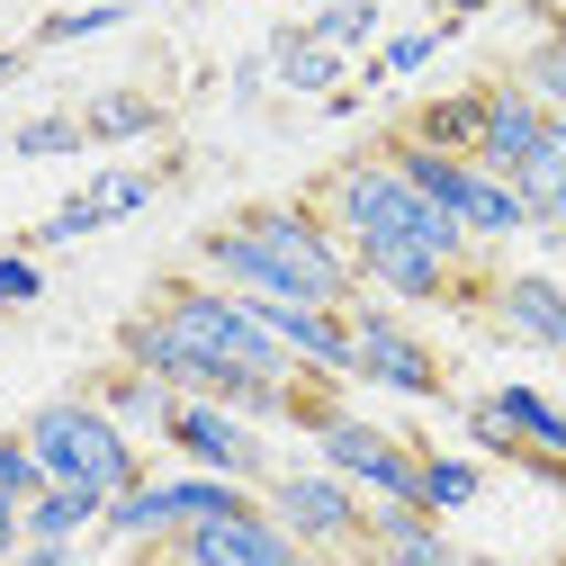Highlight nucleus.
Wrapping results in <instances>:
<instances>
[{"mask_svg":"<svg viewBox=\"0 0 566 566\" xmlns=\"http://www.w3.org/2000/svg\"><path fill=\"white\" fill-rule=\"evenodd\" d=\"M494 324H504L513 342L548 350V360H566V289L539 270H504L494 279Z\"/></svg>","mask_w":566,"mask_h":566,"instance_id":"obj_11","label":"nucleus"},{"mask_svg":"<svg viewBox=\"0 0 566 566\" xmlns=\"http://www.w3.org/2000/svg\"><path fill=\"white\" fill-rule=\"evenodd\" d=\"M261 504H270L279 531H289L297 548H315V557H333V548H369V494L342 485L333 468H270Z\"/></svg>","mask_w":566,"mask_h":566,"instance_id":"obj_7","label":"nucleus"},{"mask_svg":"<svg viewBox=\"0 0 566 566\" xmlns=\"http://www.w3.org/2000/svg\"><path fill=\"white\" fill-rule=\"evenodd\" d=\"M45 494V468H36V450H28V432H0V504H36Z\"/></svg>","mask_w":566,"mask_h":566,"instance_id":"obj_28","label":"nucleus"},{"mask_svg":"<svg viewBox=\"0 0 566 566\" xmlns=\"http://www.w3.org/2000/svg\"><path fill=\"white\" fill-rule=\"evenodd\" d=\"M91 189H99V207H108V217H135V207H154L163 171H99Z\"/></svg>","mask_w":566,"mask_h":566,"instance_id":"obj_30","label":"nucleus"},{"mask_svg":"<svg viewBox=\"0 0 566 566\" xmlns=\"http://www.w3.org/2000/svg\"><path fill=\"white\" fill-rule=\"evenodd\" d=\"M297 566H378V557H369V548H333V557H315V548H306Z\"/></svg>","mask_w":566,"mask_h":566,"instance_id":"obj_35","label":"nucleus"},{"mask_svg":"<svg viewBox=\"0 0 566 566\" xmlns=\"http://www.w3.org/2000/svg\"><path fill=\"white\" fill-rule=\"evenodd\" d=\"M350 350H360V387H378V396H413V405H441V350L422 342L396 306H369V297H350Z\"/></svg>","mask_w":566,"mask_h":566,"instance_id":"obj_8","label":"nucleus"},{"mask_svg":"<svg viewBox=\"0 0 566 566\" xmlns=\"http://www.w3.org/2000/svg\"><path fill=\"white\" fill-rule=\"evenodd\" d=\"M45 297V261L19 243V252H0V306H36Z\"/></svg>","mask_w":566,"mask_h":566,"instance_id":"obj_31","label":"nucleus"},{"mask_svg":"<svg viewBox=\"0 0 566 566\" xmlns=\"http://www.w3.org/2000/svg\"><path fill=\"white\" fill-rule=\"evenodd\" d=\"M171 557L163 566H297L306 548L270 522V504H243V513H226V522H198V531H180V539H163Z\"/></svg>","mask_w":566,"mask_h":566,"instance_id":"obj_10","label":"nucleus"},{"mask_svg":"<svg viewBox=\"0 0 566 566\" xmlns=\"http://www.w3.org/2000/svg\"><path fill=\"white\" fill-rule=\"evenodd\" d=\"M270 73L289 82V91H306V99H333L342 91V54L324 36H306V28H279L270 36Z\"/></svg>","mask_w":566,"mask_h":566,"instance_id":"obj_17","label":"nucleus"},{"mask_svg":"<svg viewBox=\"0 0 566 566\" xmlns=\"http://www.w3.org/2000/svg\"><path fill=\"white\" fill-rule=\"evenodd\" d=\"M226 91H234V99L252 108V99L270 91V54H243V63H234V73H226Z\"/></svg>","mask_w":566,"mask_h":566,"instance_id":"obj_32","label":"nucleus"},{"mask_svg":"<svg viewBox=\"0 0 566 566\" xmlns=\"http://www.w3.org/2000/svg\"><path fill=\"white\" fill-rule=\"evenodd\" d=\"M476 126H485V82H476V91H441V99H422L396 135H405V145H432V154H468V163H476Z\"/></svg>","mask_w":566,"mask_h":566,"instance_id":"obj_15","label":"nucleus"},{"mask_svg":"<svg viewBox=\"0 0 566 566\" xmlns=\"http://www.w3.org/2000/svg\"><path fill=\"white\" fill-rule=\"evenodd\" d=\"M19 432H28L36 468H45V485L99 494V504H117V494H135V485L154 476L145 450H135V432H126V422H108L91 396H45Z\"/></svg>","mask_w":566,"mask_h":566,"instance_id":"obj_4","label":"nucleus"},{"mask_svg":"<svg viewBox=\"0 0 566 566\" xmlns=\"http://www.w3.org/2000/svg\"><path fill=\"white\" fill-rule=\"evenodd\" d=\"M28 548V522H19V504H0V566H10Z\"/></svg>","mask_w":566,"mask_h":566,"instance_id":"obj_34","label":"nucleus"},{"mask_svg":"<svg viewBox=\"0 0 566 566\" xmlns=\"http://www.w3.org/2000/svg\"><path fill=\"white\" fill-rule=\"evenodd\" d=\"M468 566H522V557H476V548H468Z\"/></svg>","mask_w":566,"mask_h":566,"instance_id":"obj_38","label":"nucleus"},{"mask_svg":"<svg viewBox=\"0 0 566 566\" xmlns=\"http://www.w3.org/2000/svg\"><path fill=\"white\" fill-rule=\"evenodd\" d=\"M154 315L180 333V350L207 369V396H217V405H226L243 378H270V387H297V378H306V369L289 360V342L252 315V297L217 289V279H163V289H154Z\"/></svg>","mask_w":566,"mask_h":566,"instance_id":"obj_2","label":"nucleus"},{"mask_svg":"<svg viewBox=\"0 0 566 566\" xmlns=\"http://www.w3.org/2000/svg\"><path fill=\"white\" fill-rule=\"evenodd\" d=\"M99 226H117L108 207H99V189H73V198H63L54 217H45L36 234H28V252H54V243H82V234H99Z\"/></svg>","mask_w":566,"mask_h":566,"instance_id":"obj_24","label":"nucleus"},{"mask_svg":"<svg viewBox=\"0 0 566 566\" xmlns=\"http://www.w3.org/2000/svg\"><path fill=\"white\" fill-rule=\"evenodd\" d=\"M387 154H396V171H405L422 198H432L468 243H513V234H531L513 180H494L485 163H468V154H432V145H405V135H387Z\"/></svg>","mask_w":566,"mask_h":566,"instance_id":"obj_5","label":"nucleus"},{"mask_svg":"<svg viewBox=\"0 0 566 566\" xmlns=\"http://www.w3.org/2000/svg\"><path fill=\"white\" fill-rule=\"evenodd\" d=\"M99 513H108L99 494H73V485H45L36 504L19 513V522H28V539H63V548H73L82 531H99Z\"/></svg>","mask_w":566,"mask_h":566,"instance_id":"obj_21","label":"nucleus"},{"mask_svg":"<svg viewBox=\"0 0 566 566\" xmlns=\"http://www.w3.org/2000/svg\"><path fill=\"white\" fill-rule=\"evenodd\" d=\"M468 441H476V450H494V459H513V468L531 459V450H522V432H513L504 413H494V396H476V405H468Z\"/></svg>","mask_w":566,"mask_h":566,"instance_id":"obj_29","label":"nucleus"},{"mask_svg":"<svg viewBox=\"0 0 566 566\" xmlns=\"http://www.w3.org/2000/svg\"><path fill=\"white\" fill-rule=\"evenodd\" d=\"M82 145H91L82 117H63V108H54V117H28V126L10 135V154H19V163H63V154H82Z\"/></svg>","mask_w":566,"mask_h":566,"instance_id":"obj_26","label":"nucleus"},{"mask_svg":"<svg viewBox=\"0 0 566 566\" xmlns=\"http://www.w3.org/2000/svg\"><path fill=\"white\" fill-rule=\"evenodd\" d=\"M198 270L234 297H306V306H350L360 297V261L333 234L315 198H261L234 207L217 234H198Z\"/></svg>","mask_w":566,"mask_h":566,"instance_id":"obj_1","label":"nucleus"},{"mask_svg":"<svg viewBox=\"0 0 566 566\" xmlns=\"http://www.w3.org/2000/svg\"><path fill=\"white\" fill-rule=\"evenodd\" d=\"M476 494H485V468H476V459H459V450H422V485H413V504L432 513V522L468 513Z\"/></svg>","mask_w":566,"mask_h":566,"instance_id":"obj_20","label":"nucleus"},{"mask_svg":"<svg viewBox=\"0 0 566 566\" xmlns=\"http://www.w3.org/2000/svg\"><path fill=\"white\" fill-rule=\"evenodd\" d=\"M494 413H504L513 422V432H522V450H539V459H566V405L548 396V387H494Z\"/></svg>","mask_w":566,"mask_h":566,"instance_id":"obj_18","label":"nucleus"},{"mask_svg":"<svg viewBox=\"0 0 566 566\" xmlns=\"http://www.w3.org/2000/svg\"><path fill=\"white\" fill-rule=\"evenodd\" d=\"M306 441H315V468H333L342 485H360L369 504H413V485H422V441L387 432V422H369V413H324Z\"/></svg>","mask_w":566,"mask_h":566,"instance_id":"obj_6","label":"nucleus"},{"mask_svg":"<svg viewBox=\"0 0 566 566\" xmlns=\"http://www.w3.org/2000/svg\"><path fill=\"white\" fill-rule=\"evenodd\" d=\"M513 82H522L548 117H566V28H548V36L522 54V73H513Z\"/></svg>","mask_w":566,"mask_h":566,"instance_id":"obj_23","label":"nucleus"},{"mask_svg":"<svg viewBox=\"0 0 566 566\" xmlns=\"http://www.w3.org/2000/svg\"><path fill=\"white\" fill-rule=\"evenodd\" d=\"M126 19H135L126 0H82V10L36 19V45H82V36H108V28H126Z\"/></svg>","mask_w":566,"mask_h":566,"instance_id":"obj_25","label":"nucleus"},{"mask_svg":"<svg viewBox=\"0 0 566 566\" xmlns=\"http://www.w3.org/2000/svg\"><path fill=\"white\" fill-rule=\"evenodd\" d=\"M369 557L378 566H468V548L422 504H369Z\"/></svg>","mask_w":566,"mask_h":566,"instance_id":"obj_13","label":"nucleus"},{"mask_svg":"<svg viewBox=\"0 0 566 566\" xmlns=\"http://www.w3.org/2000/svg\"><path fill=\"white\" fill-rule=\"evenodd\" d=\"M19 63H28V54H19V45H0V82H10V73H19Z\"/></svg>","mask_w":566,"mask_h":566,"instance_id":"obj_37","label":"nucleus"},{"mask_svg":"<svg viewBox=\"0 0 566 566\" xmlns=\"http://www.w3.org/2000/svg\"><path fill=\"white\" fill-rule=\"evenodd\" d=\"M557 566H566V557H557Z\"/></svg>","mask_w":566,"mask_h":566,"instance_id":"obj_39","label":"nucleus"},{"mask_svg":"<svg viewBox=\"0 0 566 566\" xmlns=\"http://www.w3.org/2000/svg\"><path fill=\"white\" fill-rule=\"evenodd\" d=\"M539 126H548V108L522 91V82H485V126H476V163L494 171V180H513L522 163H531V145H539Z\"/></svg>","mask_w":566,"mask_h":566,"instance_id":"obj_12","label":"nucleus"},{"mask_svg":"<svg viewBox=\"0 0 566 566\" xmlns=\"http://www.w3.org/2000/svg\"><path fill=\"white\" fill-rule=\"evenodd\" d=\"M163 441L180 450V468H207V476H234V485H270V450H261V422H243L234 405L217 396H180L171 422H163Z\"/></svg>","mask_w":566,"mask_h":566,"instance_id":"obj_9","label":"nucleus"},{"mask_svg":"<svg viewBox=\"0 0 566 566\" xmlns=\"http://www.w3.org/2000/svg\"><path fill=\"white\" fill-rule=\"evenodd\" d=\"M513 198H522V217L531 226H566V117H548L539 126V145H531V163L513 171Z\"/></svg>","mask_w":566,"mask_h":566,"instance_id":"obj_14","label":"nucleus"},{"mask_svg":"<svg viewBox=\"0 0 566 566\" xmlns=\"http://www.w3.org/2000/svg\"><path fill=\"white\" fill-rule=\"evenodd\" d=\"M441 10H450V19H485V10H494V0H441Z\"/></svg>","mask_w":566,"mask_h":566,"instance_id":"obj_36","label":"nucleus"},{"mask_svg":"<svg viewBox=\"0 0 566 566\" xmlns=\"http://www.w3.org/2000/svg\"><path fill=\"white\" fill-rule=\"evenodd\" d=\"M108 422H126V432H163V422H171V405H180V387H163V378H145V369H108L99 387H82Z\"/></svg>","mask_w":566,"mask_h":566,"instance_id":"obj_16","label":"nucleus"},{"mask_svg":"<svg viewBox=\"0 0 566 566\" xmlns=\"http://www.w3.org/2000/svg\"><path fill=\"white\" fill-rule=\"evenodd\" d=\"M82 135L91 145H145V135H163V99L154 91H99L82 108Z\"/></svg>","mask_w":566,"mask_h":566,"instance_id":"obj_19","label":"nucleus"},{"mask_svg":"<svg viewBox=\"0 0 566 566\" xmlns=\"http://www.w3.org/2000/svg\"><path fill=\"white\" fill-rule=\"evenodd\" d=\"M306 36H324L333 54H350V45H369V36H378V0H324V10L306 19Z\"/></svg>","mask_w":566,"mask_h":566,"instance_id":"obj_27","label":"nucleus"},{"mask_svg":"<svg viewBox=\"0 0 566 566\" xmlns=\"http://www.w3.org/2000/svg\"><path fill=\"white\" fill-rule=\"evenodd\" d=\"M324 217H333V234L342 243H413V252H432V261H450V270H468V234L441 217L432 198H422L405 171H396V154L378 145V154H350L333 180H324Z\"/></svg>","mask_w":566,"mask_h":566,"instance_id":"obj_3","label":"nucleus"},{"mask_svg":"<svg viewBox=\"0 0 566 566\" xmlns=\"http://www.w3.org/2000/svg\"><path fill=\"white\" fill-rule=\"evenodd\" d=\"M10 566H73V548H63V539H28Z\"/></svg>","mask_w":566,"mask_h":566,"instance_id":"obj_33","label":"nucleus"},{"mask_svg":"<svg viewBox=\"0 0 566 566\" xmlns=\"http://www.w3.org/2000/svg\"><path fill=\"white\" fill-rule=\"evenodd\" d=\"M459 36V19H441V28H405V36H387L378 54H369V91H387V82H405V73H422L441 45Z\"/></svg>","mask_w":566,"mask_h":566,"instance_id":"obj_22","label":"nucleus"}]
</instances>
